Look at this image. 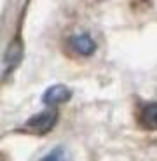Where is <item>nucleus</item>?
<instances>
[{
	"label": "nucleus",
	"mask_w": 157,
	"mask_h": 161,
	"mask_svg": "<svg viewBox=\"0 0 157 161\" xmlns=\"http://www.w3.org/2000/svg\"><path fill=\"white\" fill-rule=\"evenodd\" d=\"M21 58H23V46L19 42H12L7 49V54H5V60H4V75H9V72L16 69L19 65Z\"/></svg>",
	"instance_id": "4"
},
{
	"label": "nucleus",
	"mask_w": 157,
	"mask_h": 161,
	"mask_svg": "<svg viewBox=\"0 0 157 161\" xmlns=\"http://www.w3.org/2000/svg\"><path fill=\"white\" fill-rule=\"evenodd\" d=\"M70 46L73 47V51H77L79 54L89 56L96 51V42H94L87 33H81V35H73L70 39Z\"/></svg>",
	"instance_id": "3"
},
{
	"label": "nucleus",
	"mask_w": 157,
	"mask_h": 161,
	"mask_svg": "<svg viewBox=\"0 0 157 161\" xmlns=\"http://www.w3.org/2000/svg\"><path fill=\"white\" fill-rule=\"evenodd\" d=\"M56 121H58V114L54 110H44V112H39L30 117L26 121V126L37 133H47L54 128Z\"/></svg>",
	"instance_id": "1"
},
{
	"label": "nucleus",
	"mask_w": 157,
	"mask_h": 161,
	"mask_svg": "<svg viewBox=\"0 0 157 161\" xmlns=\"http://www.w3.org/2000/svg\"><path fill=\"white\" fill-rule=\"evenodd\" d=\"M61 158H63V154H61V149H54L51 154H47L44 159H61Z\"/></svg>",
	"instance_id": "6"
},
{
	"label": "nucleus",
	"mask_w": 157,
	"mask_h": 161,
	"mask_svg": "<svg viewBox=\"0 0 157 161\" xmlns=\"http://www.w3.org/2000/svg\"><path fill=\"white\" fill-rule=\"evenodd\" d=\"M140 119L147 128H157V102L145 103L141 107Z\"/></svg>",
	"instance_id": "5"
},
{
	"label": "nucleus",
	"mask_w": 157,
	"mask_h": 161,
	"mask_svg": "<svg viewBox=\"0 0 157 161\" xmlns=\"http://www.w3.org/2000/svg\"><path fill=\"white\" fill-rule=\"evenodd\" d=\"M72 98V91L70 88H66L65 84H54L51 88L45 89V93L42 95V102L45 105H60V103H65V102H68Z\"/></svg>",
	"instance_id": "2"
}]
</instances>
